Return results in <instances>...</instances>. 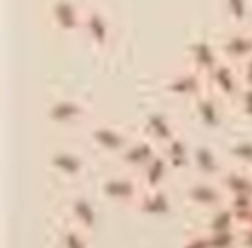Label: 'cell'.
I'll return each instance as SVG.
<instances>
[{
  "instance_id": "4fadbf2b",
  "label": "cell",
  "mask_w": 252,
  "mask_h": 248,
  "mask_svg": "<svg viewBox=\"0 0 252 248\" xmlns=\"http://www.w3.org/2000/svg\"><path fill=\"white\" fill-rule=\"evenodd\" d=\"M134 209L146 217H167L173 211V203L165 187L144 189Z\"/></svg>"
},
{
  "instance_id": "8992f818",
  "label": "cell",
  "mask_w": 252,
  "mask_h": 248,
  "mask_svg": "<svg viewBox=\"0 0 252 248\" xmlns=\"http://www.w3.org/2000/svg\"><path fill=\"white\" fill-rule=\"evenodd\" d=\"M185 57H187V65L193 67L195 71L203 73L205 77L220 63L222 55H220V47L219 43H215L209 37H197L193 41L187 43L185 47Z\"/></svg>"
},
{
  "instance_id": "ba28073f",
  "label": "cell",
  "mask_w": 252,
  "mask_h": 248,
  "mask_svg": "<svg viewBox=\"0 0 252 248\" xmlns=\"http://www.w3.org/2000/svg\"><path fill=\"white\" fill-rule=\"evenodd\" d=\"M89 140L98 152L108 154V155H120L126 150V146L132 142L128 132L114 126V124H94V126H91Z\"/></svg>"
},
{
  "instance_id": "9c48e42d",
  "label": "cell",
  "mask_w": 252,
  "mask_h": 248,
  "mask_svg": "<svg viewBox=\"0 0 252 248\" xmlns=\"http://www.w3.org/2000/svg\"><path fill=\"white\" fill-rule=\"evenodd\" d=\"M193 112L197 122L205 128V130H219L224 124V100L215 94L213 91H205L203 94H199L193 102Z\"/></svg>"
},
{
  "instance_id": "484cf974",
  "label": "cell",
  "mask_w": 252,
  "mask_h": 248,
  "mask_svg": "<svg viewBox=\"0 0 252 248\" xmlns=\"http://www.w3.org/2000/svg\"><path fill=\"white\" fill-rule=\"evenodd\" d=\"M209 240H211L213 248H238L240 246V230L209 232Z\"/></svg>"
},
{
  "instance_id": "ffe728a7",
  "label": "cell",
  "mask_w": 252,
  "mask_h": 248,
  "mask_svg": "<svg viewBox=\"0 0 252 248\" xmlns=\"http://www.w3.org/2000/svg\"><path fill=\"white\" fill-rule=\"evenodd\" d=\"M220 187L228 195H252V173L244 169H226L219 177Z\"/></svg>"
},
{
  "instance_id": "d4e9b609",
  "label": "cell",
  "mask_w": 252,
  "mask_h": 248,
  "mask_svg": "<svg viewBox=\"0 0 252 248\" xmlns=\"http://www.w3.org/2000/svg\"><path fill=\"white\" fill-rule=\"evenodd\" d=\"M228 157L244 167H252V140H236L228 146Z\"/></svg>"
},
{
  "instance_id": "f1b7e54d",
  "label": "cell",
  "mask_w": 252,
  "mask_h": 248,
  "mask_svg": "<svg viewBox=\"0 0 252 248\" xmlns=\"http://www.w3.org/2000/svg\"><path fill=\"white\" fill-rule=\"evenodd\" d=\"M238 69H240V77H242V83L246 87H252V55L248 59H244L242 63H238Z\"/></svg>"
},
{
  "instance_id": "ac0fdd59",
  "label": "cell",
  "mask_w": 252,
  "mask_h": 248,
  "mask_svg": "<svg viewBox=\"0 0 252 248\" xmlns=\"http://www.w3.org/2000/svg\"><path fill=\"white\" fill-rule=\"evenodd\" d=\"M67 211H69V217H71V220H73L75 226L83 228L85 232H93L96 228V224H98V213H96L94 203L89 197H85V195L73 197L69 201Z\"/></svg>"
},
{
  "instance_id": "cb8c5ba5",
  "label": "cell",
  "mask_w": 252,
  "mask_h": 248,
  "mask_svg": "<svg viewBox=\"0 0 252 248\" xmlns=\"http://www.w3.org/2000/svg\"><path fill=\"white\" fill-rule=\"evenodd\" d=\"M226 205L230 207V211L234 213V217L238 218L240 228H242V224L252 215V195H228Z\"/></svg>"
},
{
  "instance_id": "603a6c76",
  "label": "cell",
  "mask_w": 252,
  "mask_h": 248,
  "mask_svg": "<svg viewBox=\"0 0 252 248\" xmlns=\"http://www.w3.org/2000/svg\"><path fill=\"white\" fill-rule=\"evenodd\" d=\"M87 234L89 232H85L83 228H79L75 224L67 226L59 236V248H91Z\"/></svg>"
},
{
  "instance_id": "d6986e66",
  "label": "cell",
  "mask_w": 252,
  "mask_h": 248,
  "mask_svg": "<svg viewBox=\"0 0 252 248\" xmlns=\"http://www.w3.org/2000/svg\"><path fill=\"white\" fill-rule=\"evenodd\" d=\"M169 173H173V171H171L165 155L159 150V154L138 173V179H140L144 189H156V187H163L165 185V179H167Z\"/></svg>"
},
{
  "instance_id": "4316f807",
  "label": "cell",
  "mask_w": 252,
  "mask_h": 248,
  "mask_svg": "<svg viewBox=\"0 0 252 248\" xmlns=\"http://www.w3.org/2000/svg\"><path fill=\"white\" fill-rule=\"evenodd\" d=\"M181 248H213L207 230H193L183 236Z\"/></svg>"
},
{
  "instance_id": "4dcf8cb0",
  "label": "cell",
  "mask_w": 252,
  "mask_h": 248,
  "mask_svg": "<svg viewBox=\"0 0 252 248\" xmlns=\"http://www.w3.org/2000/svg\"><path fill=\"white\" fill-rule=\"evenodd\" d=\"M244 226H248V228H252V215H250V217H248V220H246V222L242 224V228H244Z\"/></svg>"
},
{
  "instance_id": "8fae6325",
  "label": "cell",
  "mask_w": 252,
  "mask_h": 248,
  "mask_svg": "<svg viewBox=\"0 0 252 248\" xmlns=\"http://www.w3.org/2000/svg\"><path fill=\"white\" fill-rule=\"evenodd\" d=\"M159 146L150 140L148 136H142V138H132V142L126 146V150L116 155V159L122 163V167L134 171V173H140L158 154H159Z\"/></svg>"
},
{
  "instance_id": "e0dca14e",
  "label": "cell",
  "mask_w": 252,
  "mask_h": 248,
  "mask_svg": "<svg viewBox=\"0 0 252 248\" xmlns=\"http://www.w3.org/2000/svg\"><path fill=\"white\" fill-rule=\"evenodd\" d=\"M49 167L65 179H79L85 173V159L71 150H55L49 155Z\"/></svg>"
},
{
  "instance_id": "6da1fadb",
  "label": "cell",
  "mask_w": 252,
  "mask_h": 248,
  "mask_svg": "<svg viewBox=\"0 0 252 248\" xmlns=\"http://www.w3.org/2000/svg\"><path fill=\"white\" fill-rule=\"evenodd\" d=\"M81 33L87 37L93 49L106 51L114 41V24L108 12L98 4H87Z\"/></svg>"
},
{
  "instance_id": "7402d4cb",
  "label": "cell",
  "mask_w": 252,
  "mask_h": 248,
  "mask_svg": "<svg viewBox=\"0 0 252 248\" xmlns=\"http://www.w3.org/2000/svg\"><path fill=\"white\" fill-rule=\"evenodd\" d=\"M224 14L234 28H246L252 14V0H222Z\"/></svg>"
},
{
  "instance_id": "44dd1931",
  "label": "cell",
  "mask_w": 252,
  "mask_h": 248,
  "mask_svg": "<svg viewBox=\"0 0 252 248\" xmlns=\"http://www.w3.org/2000/svg\"><path fill=\"white\" fill-rule=\"evenodd\" d=\"M207 232H224V230H240V222L230 211V207L224 203L222 207L211 211V217L205 226Z\"/></svg>"
},
{
  "instance_id": "5bb4252c",
  "label": "cell",
  "mask_w": 252,
  "mask_h": 248,
  "mask_svg": "<svg viewBox=\"0 0 252 248\" xmlns=\"http://www.w3.org/2000/svg\"><path fill=\"white\" fill-rule=\"evenodd\" d=\"M142 130H144V136H148L150 140H154L159 148L163 144H167L173 136H177V126L175 122L165 114V112H148L144 116V124H142Z\"/></svg>"
},
{
  "instance_id": "7c38bea8",
  "label": "cell",
  "mask_w": 252,
  "mask_h": 248,
  "mask_svg": "<svg viewBox=\"0 0 252 248\" xmlns=\"http://www.w3.org/2000/svg\"><path fill=\"white\" fill-rule=\"evenodd\" d=\"M220 55L232 63H242L252 55V28H234L220 41Z\"/></svg>"
},
{
  "instance_id": "f546056e",
  "label": "cell",
  "mask_w": 252,
  "mask_h": 248,
  "mask_svg": "<svg viewBox=\"0 0 252 248\" xmlns=\"http://www.w3.org/2000/svg\"><path fill=\"white\" fill-rule=\"evenodd\" d=\"M240 248H252V228H240Z\"/></svg>"
},
{
  "instance_id": "277c9868",
  "label": "cell",
  "mask_w": 252,
  "mask_h": 248,
  "mask_svg": "<svg viewBox=\"0 0 252 248\" xmlns=\"http://www.w3.org/2000/svg\"><path fill=\"white\" fill-rule=\"evenodd\" d=\"M207 77L199 71H195L193 67L185 65L183 69L175 71L173 75H169L163 83V91L165 94L177 98V100H189L193 102L199 94H203L207 91Z\"/></svg>"
},
{
  "instance_id": "9a60e30c",
  "label": "cell",
  "mask_w": 252,
  "mask_h": 248,
  "mask_svg": "<svg viewBox=\"0 0 252 248\" xmlns=\"http://www.w3.org/2000/svg\"><path fill=\"white\" fill-rule=\"evenodd\" d=\"M161 154L165 155L173 173H183L189 167H193V146L181 134L173 136L167 144H163Z\"/></svg>"
},
{
  "instance_id": "3957f363",
  "label": "cell",
  "mask_w": 252,
  "mask_h": 248,
  "mask_svg": "<svg viewBox=\"0 0 252 248\" xmlns=\"http://www.w3.org/2000/svg\"><path fill=\"white\" fill-rule=\"evenodd\" d=\"M207 87H209V91L219 94L224 102L234 104L236 96L240 94V91L244 87L238 65L228 59H220V63L207 75Z\"/></svg>"
},
{
  "instance_id": "2e32d148",
  "label": "cell",
  "mask_w": 252,
  "mask_h": 248,
  "mask_svg": "<svg viewBox=\"0 0 252 248\" xmlns=\"http://www.w3.org/2000/svg\"><path fill=\"white\" fill-rule=\"evenodd\" d=\"M193 169L203 179H213V181H219V177L226 171L217 152L207 144L193 146Z\"/></svg>"
},
{
  "instance_id": "83f0119b",
  "label": "cell",
  "mask_w": 252,
  "mask_h": 248,
  "mask_svg": "<svg viewBox=\"0 0 252 248\" xmlns=\"http://www.w3.org/2000/svg\"><path fill=\"white\" fill-rule=\"evenodd\" d=\"M234 106H236V110L244 116V118H248V120H252V87H242V91H240V94L236 96V100H234Z\"/></svg>"
},
{
  "instance_id": "5b68a950",
  "label": "cell",
  "mask_w": 252,
  "mask_h": 248,
  "mask_svg": "<svg viewBox=\"0 0 252 248\" xmlns=\"http://www.w3.org/2000/svg\"><path fill=\"white\" fill-rule=\"evenodd\" d=\"M185 199L197 209L203 211H215L226 203V193L220 187L219 181L213 179H199L185 187Z\"/></svg>"
},
{
  "instance_id": "7a4b0ae2",
  "label": "cell",
  "mask_w": 252,
  "mask_h": 248,
  "mask_svg": "<svg viewBox=\"0 0 252 248\" xmlns=\"http://www.w3.org/2000/svg\"><path fill=\"white\" fill-rule=\"evenodd\" d=\"M85 6L79 0H49L47 20L49 26L63 35H79L83 31Z\"/></svg>"
},
{
  "instance_id": "52a82bcc",
  "label": "cell",
  "mask_w": 252,
  "mask_h": 248,
  "mask_svg": "<svg viewBox=\"0 0 252 248\" xmlns=\"http://www.w3.org/2000/svg\"><path fill=\"white\" fill-rule=\"evenodd\" d=\"M89 114V106L81 98L61 96L51 100L45 106V120L53 126H71L85 120Z\"/></svg>"
},
{
  "instance_id": "30bf717a",
  "label": "cell",
  "mask_w": 252,
  "mask_h": 248,
  "mask_svg": "<svg viewBox=\"0 0 252 248\" xmlns=\"http://www.w3.org/2000/svg\"><path fill=\"white\" fill-rule=\"evenodd\" d=\"M142 191H144V187H142L140 179H134L128 175H112L100 183V193L118 205L134 207L138 203Z\"/></svg>"
}]
</instances>
